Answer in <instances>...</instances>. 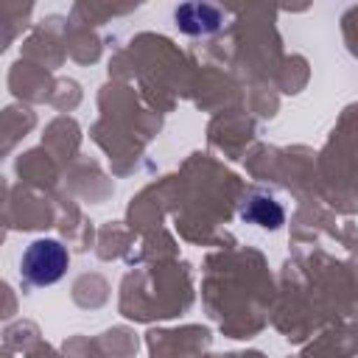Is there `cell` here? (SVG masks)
Returning <instances> with one entry per match:
<instances>
[{"label":"cell","mask_w":358,"mask_h":358,"mask_svg":"<svg viewBox=\"0 0 358 358\" xmlns=\"http://www.w3.org/2000/svg\"><path fill=\"white\" fill-rule=\"evenodd\" d=\"M20 271L31 285H53L67 271V249L53 238L34 241L22 252Z\"/></svg>","instance_id":"6da1fadb"},{"label":"cell","mask_w":358,"mask_h":358,"mask_svg":"<svg viewBox=\"0 0 358 358\" xmlns=\"http://www.w3.org/2000/svg\"><path fill=\"white\" fill-rule=\"evenodd\" d=\"M176 25L185 34H213L221 28V11L207 3H185L176 8Z\"/></svg>","instance_id":"7a4b0ae2"},{"label":"cell","mask_w":358,"mask_h":358,"mask_svg":"<svg viewBox=\"0 0 358 358\" xmlns=\"http://www.w3.org/2000/svg\"><path fill=\"white\" fill-rule=\"evenodd\" d=\"M241 215H243L246 221H252V224H257V227H268V229L280 227L282 218H285L282 207H280L274 199H268V196H255V199H249Z\"/></svg>","instance_id":"3957f363"}]
</instances>
